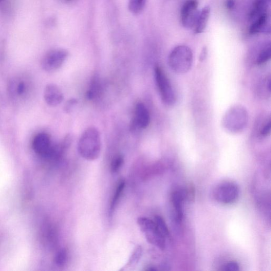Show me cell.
Instances as JSON below:
<instances>
[{"instance_id": "cell-12", "label": "cell", "mask_w": 271, "mask_h": 271, "mask_svg": "<svg viewBox=\"0 0 271 271\" xmlns=\"http://www.w3.org/2000/svg\"><path fill=\"white\" fill-rule=\"evenodd\" d=\"M186 194L183 191H177L173 195L172 201L175 208L176 218L178 222H181L184 215L183 203Z\"/></svg>"}, {"instance_id": "cell-28", "label": "cell", "mask_w": 271, "mask_h": 271, "mask_svg": "<svg viewBox=\"0 0 271 271\" xmlns=\"http://www.w3.org/2000/svg\"><path fill=\"white\" fill-rule=\"evenodd\" d=\"M235 0H227L226 7L227 9L232 10L235 8Z\"/></svg>"}, {"instance_id": "cell-27", "label": "cell", "mask_w": 271, "mask_h": 271, "mask_svg": "<svg viewBox=\"0 0 271 271\" xmlns=\"http://www.w3.org/2000/svg\"><path fill=\"white\" fill-rule=\"evenodd\" d=\"M207 49L206 47H204L202 51L201 55H200V61L203 62L207 58Z\"/></svg>"}, {"instance_id": "cell-14", "label": "cell", "mask_w": 271, "mask_h": 271, "mask_svg": "<svg viewBox=\"0 0 271 271\" xmlns=\"http://www.w3.org/2000/svg\"><path fill=\"white\" fill-rule=\"evenodd\" d=\"M211 8L206 6L200 11L198 17L194 26V33L201 34L205 30L210 15Z\"/></svg>"}, {"instance_id": "cell-2", "label": "cell", "mask_w": 271, "mask_h": 271, "mask_svg": "<svg viewBox=\"0 0 271 271\" xmlns=\"http://www.w3.org/2000/svg\"><path fill=\"white\" fill-rule=\"evenodd\" d=\"M169 66L178 74L186 73L191 69L193 63V53L186 46H178L169 55Z\"/></svg>"}, {"instance_id": "cell-1", "label": "cell", "mask_w": 271, "mask_h": 271, "mask_svg": "<svg viewBox=\"0 0 271 271\" xmlns=\"http://www.w3.org/2000/svg\"><path fill=\"white\" fill-rule=\"evenodd\" d=\"M78 150L85 160L94 161L98 158L102 150V140L96 128L89 127L83 133L79 140Z\"/></svg>"}, {"instance_id": "cell-13", "label": "cell", "mask_w": 271, "mask_h": 271, "mask_svg": "<svg viewBox=\"0 0 271 271\" xmlns=\"http://www.w3.org/2000/svg\"><path fill=\"white\" fill-rule=\"evenodd\" d=\"M270 0H254L250 19L252 22L267 13Z\"/></svg>"}, {"instance_id": "cell-11", "label": "cell", "mask_w": 271, "mask_h": 271, "mask_svg": "<svg viewBox=\"0 0 271 271\" xmlns=\"http://www.w3.org/2000/svg\"><path fill=\"white\" fill-rule=\"evenodd\" d=\"M250 33L257 34L269 33L270 31V19L268 14L263 15L251 22Z\"/></svg>"}, {"instance_id": "cell-15", "label": "cell", "mask_w": 271, "mask_h": 271, "mask_svg": "<svg viewBox=\"0 0 271 271\" xmlns=\"http://www.w3.org/2000/svg\"><path fill=\"white\" fill-rule=\"evenodd\" d=\"M146 0H129L128 8L134 15H138L145 8Z\"/></svg>"}, {"instance_id": "cell-7", "label": "cell", "mask_w": 271, "mask_h": 271, "mask_svg": "<svg viewBox=\"0 0 271 271\" xmlns=\"http://www.w3.org/2000/svg\"><path fill=\"white\" fill-rule=\"evenodd\" d=\"M197 0H187L183 4L180 13L182 25L186 28L194 27L200 11Z\"/></svg>"}, {"instance_id": "cell-5", "label": "cell", "mask_w": 271, "mask_h": 271, "mask_svg": "<svg viewBox=\"0 0 271 271\" xmlns=\"http://www.w3.org/2000/svg\"><path fill=\"white\" fill-rule=\"evenodd\" d=\"M240 193L238 185L233 182H224L219 184L213 190V196L216 201L223 204L234 203Z\"/></svg>"}, {"instance_id": "cell-16", "label": "cell", "mask_w": 271, "mask_h": 271, "mask_svg": "<svg viewBox=\"0 0 271 271\" xmlns=\"http://www.w3.org/2000/svg\"><path fill=\"white\" fill-rule=\"evenodd\" d=\"M101 85L98 79L95 77L92 81L89 90L87 92V96L89 100L96 98L101 91Z\"/></svg>"}, {"instance_id": "cell-22", "label": "cell", "mask_w": 271, "mask_h": 271, "mask_svg": "<svg viewBox=\"0 0 271 271\" xmlns=\"http://www.w3.org/2000/svg\"><path fill=\"white\" fill-rule=\"evenodd\" d=\"M238 263L234 261H230L224 264L221 270L225 271H238L239 270Z\"/></svg>"}, {"instance_id": "cell-17", "label": "cell", "mask_w": 271, "mask_h": 271, "mask_svg": "<svg viewBox=\"0 0 271 271\" xmlns=\"http://www.w3.org/2000/svg\"><path fill=\"white\" fill-rule=\"evenodd\" d=\"M271 46L270 44L267 45L260 53L256 59V63L258 65L263 64L267 62L270 58Z\"/></svg>"}, {"instance_id": "cell-19", "label": "cell", "mask_w": 271, "mask_h": 271, "mask_svg": "<svg viewBox=\"0 0 271 271\" xmlns=\"http://www.w3.org/2000/svg\"><path fill=\"white\" fill-rule=\"evenodd\" d=\"M154 221L160 232L165 238L168 237L169 236L168 228L162 217L160 216H156Z\"/></svg>"}, {"instance_id": "cell-6", "label": "cell", "mask_w": 271, "mask_h": 271, "mask_svg": "<svg viewBox=\"0 0 271 271\" xmlns=\"http://www.w3.org/2000/svg\"><path fill=\"white\" fill-rule=\"evenodd\" d=\"M68 52L64 49H56L49 52L41 61V67L46 72L51 73L59 69L65 62Z\"/></svg>"}, {"instance_id": "cell-30", "label": "cell", "mask_w": 271, "mask_h": 271, "mask_svg": "<svg viewBox=\"0 0 271 271\" xmlns=\"http://www.w3.org/2000/svg\"><path fill=\"white\" fill-rule=\"evenodd\" d=\"M2 1H3V0H0V2H2Z\"/></svg>"}, {"instance_id": "cell-21", "label": "cell", "mask_w": 271, "mask_h": 271, "mask_svg": "<svg viewBox=\"0 0 271 271\" xmlns=\"http://www.w3.org/2000/svg\"><path fill=\"white\" fill-rule=\"evenodd\" d=\"M67 259V253L65 249L61 250L57 253L55 257V263L59 266H62L65 264Z\"/></svg>"}, {"instance_id": "cell-25", "label": "cell", "mask_w": 271, "mask_h": 271, "mask_svg": "<svg viewBox=\"0 0 271 271\" xmlns=\"http://www.w3.org/2000/svg\"><path fill=\"white\" fill-rule=\"evenodd\" d=\"M271 124L270 121H269L265 126L263 128L261 132V134L263 136H267L270 131Z\"/></svg>"}, {"instance_id": "cell-18", "label": "cell", "mask_w": 271, "mask_h": 271, "mask_svg": "<svg viewBox=\"0 0 271 271\" xmlns=\"http://www.w3.org/2000/svg\"><path fill=\"white\" fill-rule=\"evenodd\" d=\"M125 187V182L124 181H121L119 183L115 194H114V196L112 199L110 206L111 210L112 211L115 208L116 206L119 202L120 196L124 191Z\"/></svg>"}, {"instance_id": "cell-10", "label": "cell", "mask_w": 271, "mask_h": 271, "mask_svg": "<svg viewBox=\"0 0 271 271\" xmlns=\"http://www.w3.org/2000/svg\"><path fill=\"white\" fill-rule=\"evenodd\" d=\"M44 97L48 106L55 107L63 102L64 95L58 85L50 83L47 84L45 88Z\"/></svg>"}, {"instance_id": "cell-23", "label": "cell", "mask_w": 271, "mask_h": 271, "mask_svg": "<svg viewBox=\"0 0 271 271\" xmlns=\"http://www.w3.org/2000/svg\"><path fill=\"white\" fill-rule=\"evenodd\" d=\"M78 103V102L77 99L74 98L69 99L64 106V111L67 113L70 112L73 110L74 108L76 106Z\"/></svg>"}, {"instance_id": "cell-4", "label": "cell", "mask_w": 271, "mask_h": 271, "mask_svg": "<svg viewBox=\"0 0 271 271\" xmlns=\"http://www.w3.org/2000/svg\"><path fill=\"white\" fill-rule=\"evenodd\" d=\"M155 78L163 102L170 106L175 104L177 98L175 91L162 68L156 66L154 69Z\"/></svg>"}, {"instance_id": "cell-8", "label": "cell", "mask_w": 271, "mask_h": 271, "mask_svg": "<svg viewBox=\"0 0 271 271\" xmlns=\"http://www.w3.org/2000/svg\"><path fill=\"white\" fill-rule=\"evenodd\" d=\"M150 123V115L149 112L142 103L137 104L135 116L131 125L132 130L136 131L139 130L145 129Z\"/></svg>"}, {"instance_id": "cell-26", "label": "cell", "mask_w": 271, "mask_h": 271, "mask_svg": "<svg viewBox=\"0 0 271 271\" xmlns=\"http://www.w3.org/2000/svg\"><path fill=\"white\" fill-rule=\"evenodd\" d=\"M26 90V85L23 82H20L18 85L17 89V93L19 95L23 94Z\"/></svg>"}, {"instance_id": "cell-9", "label": "cell", "mask_w": 271, "mask_h": 271, "mask_svg": "<svg viewBox=\"0 0 271 271\" xmlns=\"http://www.w3.org/2000/svg\"><path fill=\"white\" fill-rule=\"evenodd\" d=\"M53 146L50 136L46 133H39L33 141V148L36 153L50 158Z\"/></svg>"}, {"instance_id": "cell-24", "label": "cell", "mask_w": 271, "mask_h": 271, "mask_svg": "<svg viewBox=\"0 0 271 271\" xmlns=\"http://www.w3.org/2000/svg\"><path fill=\"white\" fill-rule=\"evenodd\" d=\"M141 252L142 250L141 247H139L136 249V250L134 252V253L132 254L131 259L130 260V264L136 263L138 261V260L140 258Z\"/></svg>"}, {"instance_id": "cell-20", "label": "cell", "mask_w": 271, "mask_h": 271, "mask_svg": "<svg viewBox=\"0 0 271 271\" xmlns=\"http://www.w3.org/2000/svg\"><path fill=\"white\" fill-rule=\"evenodd\" d=\"M124 159L121 155H118L113 160L111 164V171L113 174L118 173L124 164Z\"/></svg>"}, {"instance_id": "cell-3", "label": "cell", "mask_w": 271, "mask_h": 271, "mask_svg": "<svg viewBox=\"0 0 271 271\" xmlns=\"http://www.w3.org/2000/svg\"><path fill=\"white\" fill-rule=\"evenodd\" d=\"M137 224L150 244L161 250L165 249L166 238L158 230L154 221L146 217H139Z\"/></svg>"}, {"instance_id": "cell-29", "label": "cell", "mask_w": 271, "mask_h": 271, "mask_svg": "<svg viewBox=\"0 0 271 271\" xmlns=\"http://www.w3.org/2000/svg\"><path fill=\"white\" fill-rule=\"evenodd\" d=\"M68 2L72 1V0H67Z\"/></svg>"}]
</instances>
